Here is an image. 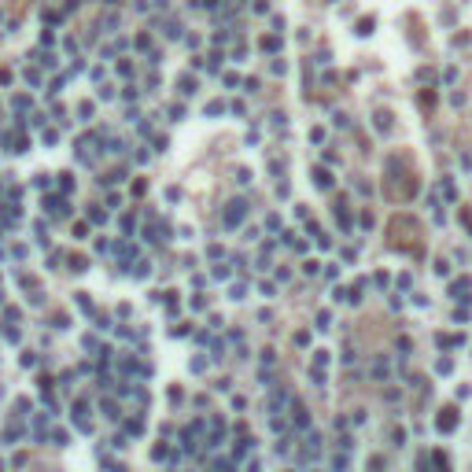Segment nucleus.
<instances>
[{
    "label": "nucleus",
    "mask_w": 472,
    "mask_h": 472,
    "mask_svg": "<svg viewBox=\"0 0 472 472\" xmlns=\"http://www.w3.org/2000/svg\"><path fill=\"white\" fill-rule=\"evenodd\" d=\"M417 188H421V181H417L413 159H410V155H402V151H391L387 163H384V192L391 199L406 203V199L417 196Z\"/></svg>",
    "instance_id": "1"
},
{
    "label": "nucleus",
    "mask_w": 472,
    "mask_h": 472,
    "mask_svg": "<svg viewBox=\"0 0 472 472\" xmlns=\"http://www.w3.org/2000/svg\"><path fill=\"white\" fill-rule=\"evenodd\" d=\"M288 413H292V428H295V432H310V413H306V406L299 402V399H292Z\"/></svg>",
    "instance_id": "2"
},
{
    "label": "nucleus",
    "mask_w": 472,
    "mask_h": 472,
    "mask_svg": "<svg viewBox=\"0 0 472 472\" xmlns=\"http://www.w3.org/2000/svg\"><path fill=\"white\" fill-rule=\"evenodd\" d=\"M244 218H247V203H244V199H232L229 207H225V225H229V229H236V225L244 222Z\"/></svg>",
    "instance_id": "3"
},
{
    "label": "nucleus",
    "mask_w": 472,
    "mask_h": 472,
    "mask_svg": "<svg viewBox=\"0 0 472 472\" xmlns=\"http://www.w3.org/2000/svg\"><path fill=\"white\" fill-rule=\"evenodd\" d=\"M435 428L439 432H454V428H458V410H454V406H443L439 417H435Z\"/></svg>",
    "instance_id": "4"
},
{
    "label": "nucleus",
    "mask_w": 472,
    "mask_h": 472,
    "mask_svg": "<svg viewBox=\"0 0 472 472\" xmlns=\"http://www.w3.org/2000/svg\"><path fill=\"white\" fill-rule=\"evenodd\" d=\"M468 292H472V277H461V280H454V284H450V295L454 299H468Z\"/></svg>",
    "instance_id": "5"
},
{
    "label": "nucleus",
    "mask_w": 472,
    "mask_h": 472,
    "mask_svg": "<svg viewBox=\"0 0 472 472\" xmlns=\"http://www.w3.org/2000/svg\"><path fill=\"white\" fill-rule=\"evenodd\" d=\"M251 447H255V439H247V435L240 439V443H232V461L240 465V461L247 458V450H251Z\"/></svg>",
    "instance_id": "6"
},
{
    "label": "nucleus",
    "mask_w": 472,
    "mask_h": 472,
    "mask_svg": "<svg viewBox=\"0 0 472 472\" xmlns=\"http://www.w3.org/2000/svg\"><path fill=\"white\" fill-rule=\"evenodd\" d=\"M387 373H391L387 358H376V361H373V380H387Z\"/></svg>",
    "instance_id": "7"
},
{
    "label": "nucleus",
    "mask_w": 472,
    "mask_h": 472,
    "mask_svg": "<svg viewBox=\"0 0 472 472\" xmlns=\"http://www.w3.org/2000/svg\"><path fill=\"white\" fill-rule=\"evenodd\" d=\"M313 185H318V188H325V192H328V188H332V174H328V170H313Z\"/></svg>",
    "instance_id": "8"
},
{
    "label": "nucleus",
    "mask_w": 472,
    "mask_h": 472,
    "mask_svg": "<svg viewBox=\"0 0 472 472\" xmlns=\"http://www.w3.org/2000/svg\"><path fill=\"white\" fill-rule=\"evenodd\" d=\"M432 461H435V472H450V458H447L443 450H435V454H432Z\"/></svg>",
    "instance_id": "9"
},
{
    "label": "nucleus",
    "mask_w": 472,
    "mask_h": 472,
    "mask_svg": "<svg viewBox=\"0 0 472 472\" xmlns=\"http://www.w3.org/2000/svg\"><path fill=\"white\" fill-rule=\"evenodd\" d=\"M373 34V15H361L358 19V37H369Z\"/></svg>",
    "instance_id": "10"
},
{
    "label": "nucleus",
    "mask_w": 472,
    "mask_h": 472,
    "mask_svg": "<svg viewBox=\"0 0 472 472\" xmlns=\"http://www.w3.org/2000/svg\"><path fill=\"white\" fill-rule=\"evenodd\" d=\"M310 380H313V387H325V384H328V376H325V369L310 365Z\"/></svg>",
    "instance_id": "11"
},
{
    "label": "nucleus",
    "mask_w": 472,
    "mask_h": 472,
    "mask_svg": "<svg viewBox=\"0 0 472 472\" xmlns=\"http://www.w3.org/2000/svg\"><path fill=\"white\" fill-rule=\"evenodd\" d=\"M376 129H391V111H376Z\"/></svg>",
    "instance_id": "12"
},
{
    "label": "nucleus",
    "mask_w": 472,
    "mask_h": 472,
    "mask_svg": "<svg viewBox=\"0 0 472 472\" xmlns=\"http://www.w3.org/2000/svg\"><path fill=\"white\" fill-rule=\"evenodd\" d=\"M280 48V37H262V52H277Z\"/></svg>",
    "instance_id": "13"
},
{
    "label": "nucleus",
    "mask_w": 472,
    "mask_h": 472,
    "mask_svg": "<svg viewBox=\"0 0 472 472\" xmlns=\"http://www.w3.org/2000/svg\"><path fill=\"white\" fill-rule=\"evenodd\" d=\"M313 365H318V369H328V351H313Z\"/></svg>",
    "instance_id": "14"
},
{
    "label": "nucleus",
    "mask_w": 472,
    "mask_h": 472,
    "mask_svg": "<svg viewBox=\"0 0 472 472\" xmlns=\"http://www.w3.org/2000/svg\"><path fill=\"white\" fill-rule=\"evenodd\" d=\"M365 468H369V472H380V468H384V458H380V454H373V458L365 461Z\"/></svg>",
    "instance_id": "15"
},
{
    "label": "nucleus",
    "mask_w": 472,
    "mask_h": 472,
    "mask_svg": "<svg viewBox=\"0 0 472 472\" xmlns=\"http://www.w3.org/2000/svg\"><path fill=\"white\" fill-rule=\"evenodd\" d=\"M229 299H232V303H240V299H244V284H240V280L229 288Z\"/></svg>",
    "instance_id": "16"
},
{
    "label": "nucleus",
    "mask_w": 472,
    "mask_h": 472,
    "mask_svg": "<svg viewBox=\"0 0 472 472\" xmlns=\"http://www.w3.org/2000/svg\"><path fill=\"white\" fill-rule=\"evenodd\" d=\"M417 82H435V70L432 67H421L417 70Z\"/></svg>",
    "instance_id": "17"
},
{
    "label": "nucleus",
    "mask_w": 472,
    "mask_h": 472,
    "mask_svg": "<svg viewBox=\"0 0 472 472\" xmlns=\"http://www.w3.org/2000/svg\"><path fill=\"white\" fill-rule=\"evenodd\" d=\"M450 369H454V361H450V358H439V361H435V373H443V376H447Z\"/></svg>",
    "instance_id": "18"
},
{
    "label": "nucleus",
    "mask_w": 472,
    "mask_h": 472,
    "mask_svg": "<svg viewBox=\"0 0 472 472\" xmlns=\"http://www.w3.org/2000/svg\"><path fill=\"white\" fill-rule=\"evenodd\" d=\"M328 325H332V313L321 310V313H318V328H328Z\"/></svg>",
    "instance_id": "19"
},
{
    "label": "nucleus",
    "mask_w": 472,
    "mask_h": 472,
    "mask_svg": "<svg viewBox=\"0 0 472 472\" xmlns=\"http://www.w3.org/2000/svg\"><path fill=\"white\" fill-rule=\"evenodd\" d=\"M391 439H395V447H402L406 443V432L402 428H391Z\"/></svg>",
    "instance_id": "20"
},
{
    "label": "nucleus",
    "mask_w": 472,
    "mask_h": 472,
    "mask_svg": "<svg viewBox=\"0 0 472 472\" xmlns=\"http://www.w3.org/2000/svg\"><path fill=\"white\" fill-rule=\"evenodd\" d=\"M421 103H424V107H432V103H435V92L424 89V92H421Z\"/></svg>",
    "instance_id": "21"
},
{
    "label": "nucleus",
    "mask_w": 472,
    "mask_h": 472,
    "mask_svg": "<svg viewBox=\"0 0 472 472\" xmlns=\"http://www.w3.org/2000/svg\"><path fill=\"white\" fill-rule=\"evenodd\" d=\"M310 140H313V144H321V140H325V129H321V125H318V129H310Z\"/></svg>",
    "instance_id": "22"
},
{
    "label": "nucleus",
    "mask_w": 472,
    "mask_h": 472,
    "mask_svg": "<svg viewBox=\"0 0 472 472\" xmlns=\"http://www.w3.org/2000/svg\"><path fill=\"white\" fill-rule=\"evenodd\" d=\"M244 472H262V465H258V461H247V465H244Z\"/></svg>",
    "instance_id": "23"
}]
</instances>
